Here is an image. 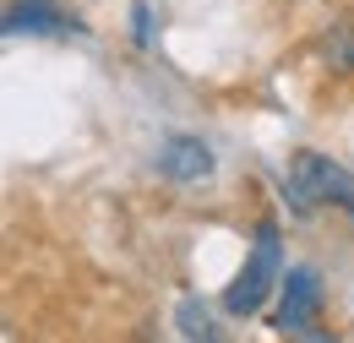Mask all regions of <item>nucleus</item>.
<instances>
[{
    "label": "nucleus",
    "instance_id": "obj_1",
    "mask_svg": "<svg viewBox=\"0 0 354 343\" xmlns=\"http://www.w3.org/2000/svg\"><path fill=\"white\" fill-rule=\"evenodd\" d=\"M278 284H283V240H278V223L262 218V223L251 229V251L240 261L234 284L223 289V310H229V316H257Z\"/></svg>",
    "mask_w": 354,
    "mask_h": 343
},
{
    "label": "nucleus",
    "instance_id": "obj_2",
    "mask_svg": "<svg viewBox=\"0 0 354 343\" xmlns=\"http://www.w3.org/2000/svg\"><path fill=\"white\" fill-rule=\"evenodd\" d=\"M283 196L300 218H310L316 207H338V213L354 218V174L344 164H333L327 153H295L289 158V174H283Z\"/></svg>",
    "mask_w": 354,
    "mask_h": 343
},
{
    "label": "nucleus",
    "instance_id": "obj_3",
    "mask_svg": "<svg viewBox=\"0 0 354 343\" xmlns=\"http://www.w3.org/2000/svg\"><path fill=\"white\" fill-rule=\"evenodd\" d=\"M322 278L316 267H289L278 284V310H272V333L278 338H327L322 327Z\"/></svg>",
    "mask_w": 354,
    "mask_h": 343
},
{
    "label": "nucleus",
    "instance_id": "obj_4",
    "mask_svg": "<svg viewBox=\"0 0 354 343\" xmlns=\"http://www.w3.org/2000/svg\"><path fill=\"white\" fill-rule=\"evenodd\" d=\"M153 169L164 174L169 185H196L213 174V153L202 136H164L158 153H153Z\"/></svg>",
    "mask_w": 354,
    "mask_h": 343
},
{
    "label": "nucleus",
    "instance_id": "obj_5",
    "mask_svg": "<svg viewBox=\"0 0 354 343\" xmlns=\"http://www.w3.org/2000/svg\"><path fill=\"white\" fill-rule=\"evenodd\" d=\"M0 28H6V39H22V33H28V39H49V33H71L77 17L60 11L55 0H11Z\"/></svg>",
    "mask_w": 354,
    "mask_h": 343
},
{
    "label": "nucleus",
    "instance_id": "obj_6",
    "mask_svg": "<svg viewBox=\"0 0 354 343\" xmlns=\"http://www.w3.org/2000/svg\"><path fill=\"white\" fill-rule=\"evenodd\" d=\"M316 55H322V66H327L333 77H354V11L338 17V22L316 39Z\"/></svg>",
    "mask_w": 354,
    "mask_h": 343
},
{
    "label": "nucleus",
    "instance_id": "obj_7",
    "mask_svg": "<svg viewBox=\"0 0 354 343\" xmlns=\"http://www.w3.org/2000/svg\"><path fill=\"white\" fill-rule=\"evenodd\" d=\"M175 327H180V338H218V327H213L207 305L196 300V295H185V300L175 305Z\"/></svg>",
    "mask_w": 354,
    "mask_h": 343
},
{
    "label": "nucleus",
    "instance_id": "obj_8",
    "mask_svg": "<svg viewBox=\"0 0 354 343\" xmlns=\"http://www.w3.org/2000/svg\"><path fill=\"white\" fill-rule=\"evenodd\" d=\"M131 44L136 49H153V6L131 0Z\"/></svg>",
    "mask_w": 354,
    "mask_h": 343
}]
</instances>
